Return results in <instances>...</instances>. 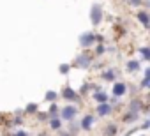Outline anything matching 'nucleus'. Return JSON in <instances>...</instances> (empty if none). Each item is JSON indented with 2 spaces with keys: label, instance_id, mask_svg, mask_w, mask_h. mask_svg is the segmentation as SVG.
<instances>
[{
  "label": "nucleus",
  "instance_id": "1",
  "mask_svg": "<svg viewBox=\"0 0 150 136\" xmlns=\"http://www.w3.org/2000/svg\"><path fill=\"white\" fill-rule=\"evenodd\" d=\"M90 20H92V23L94 25H99L101 21H103V9H101V6H92V11H90Z\"/></svg>",
  "mask_w": 150,
  "mask_h": 136
},
{
  "label": "nucleus",
  "instance_id": "2",
  "mask_svg": "<svg viewBox=\"0 0 150 136\" xmlns=\"http://www.w3.org/2000/svg\"><path fill=\"white\" fill-rule=\"evenodd\" d=\"M76 113H78L76 106H65V108H62V118H65V120H72L74 117H76Z\"/></svg>",
  "mask_w": 150,
  "mask_h": 136
},
{
  "label": "nucleus",
  "instance_id": "3",
  "mask_svg": "<svg viewBox=\"0 0 150 136\" xmlns=\"http://www.w3.org/2000/svg\"><path fill=\"white\" fill-rule=\"evenodd\" d=\"M94 41H96V34H90V32H87V34L80 35V44H81L83 48H88V46H92V44H94Z\"/></svg>",
  "mask_w": 150,
  "mask_h": 136
},
{
  "label": "nucleus",
  "instance_id": "4",
  "mask_svg": "<svg viewBox=\"0 0 150 136\" xmlns=\"http://www.w3.org/2000/svg\"><path fill=\"white\" fill-rule=\"evenodd\" d=\"M90 62H92V57H90L88 53H81V55L76 58V65H78V67H88Z\"/></svg>",
  "mask_w": 150,
  "mask_h": 136
},
{
  "label": "nucleus",
  "instance_id": "5",
  "mask_svg": "<svg viewBox=\"0 0 150 136\" xmlns=\"http://www.w3.org/2000/svg\"><path fill=\"white\" fill-rule=\"evenodd\" d=\"M62 96H64V99H69V101H78V94L74 92L71 87H65L64 92H62Z\"/></svg>",
  "mask_w": 150,
  "mask_h": 136
},
{
  "label": "nucleus",
  "instance_id": "6",
  "mask_svg": "<svg viewBox=\"0 0 150 136\" xmlns=\"http://www.w3.org/2000/svg\"><path fill=\"white\" fill-rule=\"evenodd\" d=\"M97 113H99L101 117H106V115L111 113V106H110L108 103H101V104L97 106Z\"/></svg>",
  "mask_w": 150,
  "mask_h": 136
},
{
  "label": "nucleus",
  "instance_id": "7",
  "mask_svg": "<svg viewBox=\"0 0 150 136\" xmlns=\"http://www.w3.org/2000/svg\"><path fill=\"white\" fill-rule=\"evenodd\" d=\"M125 92H127L125 83H120V81H118V83H115V85H113V94H115V96H124Z\"/></svg>",
  "mask_w": 150,
  "mask_h": 136
},
{
  "label": "nucleus",
  "instance_id": "8",
  "mask_svg": "<svg viewBox=\"0 0 150 136\" xmlns=\"http://www.w3.org/2000/svg\"><path fill=\"white\" fill-rule=\"evenodd\" d=\"M94 120H96V118H94L92 115H87V117L83 118V122H81V127H83V129H90V125L94 124Z\"/></svg>",
  "mask_w": 150,
  "mask_h": 136
},
{
  "label": "nucleus",
  "instance_id": "9",
  "mask_svg": "<svg viewBox=\"0 0 150 136\" xmlns=\"http://www.w3.org/2000/svg\"><path fill=\"white\" fill-rule=\"evenodd\" d=\"M94 99H96L97 103H106V101H108V94H104V92H97V94H94Z\"/></svg>",
  "mask_w": 150,
  "mask_h": 136
},
{
  "label": "nucleus",
  "instance_id": "10",
  "mask_svg": "<svg viewBox=\"0 0 150 136\" xmlns=\"http://www.w3.org/2000/svg\"><path fill=\"white\" fill-rule=\"evenodd\" d=\"M138 20L145 25V27H148V14L145 13V11H141V13H138Z\"/></svg>",
  "mask_w": 150,
  "mask_h": 136
},
{
  "label": "nucleus",
  "instance_id": "11",
  "mask_svg": "<svg viewBox=\"0 0 150 136\" xmlns=\"http://www.w3.org/2000/svg\"><path fill=\"white\" fill-rule=\"evenodd\" d=\"M136 120H138V113H132V111H131L129 115H125V117H124V122H127V124L136 122Z\"/></svg>",
  "mask_w": 150,
  "mask_h": 136
},
{
  "label": "nucleus",
  "instance_id": "12",
  "mask_svg": "<svg viewBox=\"0 0 150 136\" xmlns=\"http://www.w3.org/2000/svg\"><path fill=\"white\" fill-rule=\"evenodd\" d=\"M60 125H62V122H60L58 118H51V120H50V127H51V129H60Z\"/></svg>",
  "mask_w": 150,
  "mask_h": 136
},
{
  "label": "nucleus",
  "instance_id": "13",
  "mask_svg": "<svg viewBox=\"0 0 150 136\" xmlns=\"http://www.w3.org/2000/svg\"><path fill=\"white\" fill-rule=\"evenodd\" d=\"M127 69H129V71H138V69H139V64L134 62V60H131V62L127 64Z\"/></svg>",
  "mask_w": 150,
  "mask_h": 136
},
{
  "label": "nucleus",
  "instance_id": "14",
  "mask_svg": "<svg viewBox=\"0 0 150 136\" xmlns=\"http://www.w3.org/2000/svg\"><path fill=\"white\" fill-rule=\"evenodd\" d=\"M103 78H104L106 81H113V80H115V73H113V71H106V73L103 74Z\"/></svg>",
  "mask_w": 150,
  "mask_h": 136
},
{
  "label": "nucleus",
  "instance_id": "15",
  "mask_svg": "<svg viewBox=\"0 0 150 136\" xmlns=\"http://www.w3.org/2000/svg\"><path fill=\"white\" fill-rule=\"evenodd\" d=\"M115 132H117V127H115V125L106 127V134H108V136H115Z\"/></svg>",
  "mask_w": 150,
  "mask_h": 136
},
{
  "label": "nucleus",
  "instance_id": "16",
  "mask_svg": "<svg viewBox=\"0 0 150 136\" xmlns=\"http://www.w3.org/2000/svg\"><path fill=\"white\" fill-rule=\"evenodd\" d=\"M141 55L143 58H148V48H141Z\"/></svg>",
  "mask_w": 150,
  "mask_h": 136
},
{
  "label": "nucleus",
  "instance_id": "17",
  "mask_svg": "<svg viewBox=\"0 0 150 136\" xmlns=\"http://www.w3.org/2000/svg\"><path fill=\"white\" fill-rule=\"evenodd\" d=\"M96 53H97V55L104 53V46H97V48H96Z\"/></svg>",
  "mask_w": 150,
  "mask_h": 136
},
{
  "label": "nucleus",
  "instance_id": "18",
  "mask_svg": "<svg viewBox=\"0 0 150 136\" xmlns=\"http://www.w3.org/2000/svg\"><path fill=\"white\" fill-rule=\"evenodd\" d=\"M55 97H57L55 92H48V94H46V99H55Z\"/></svg>",
  "mask_w": 150,
  "mask_h": 136
},
{
  "label": "nucleus",
  "instance_id": "19",
  "mask_svg": "<svg viewBox=\"0 0 150 136\" xmlns=\"http://www.w3.org/2000/svg\"><path fill=\"white\" fill-rule=\"evenodd\" d=\"M27 111H30V113H34V111H35V104H28V108H27Z\"/></svg>",
  "mask_w": 150,
  "mask_h": 136
},
{
  "label": "nucleus",
  "instance_id": "20",
  "mask_svg": "<svg viewBox=\"0 0 150 136\" xmlns=\"http://www.w3.org/2000/svg\"><path fill=\"white\" fill-rule=\"evenodd\" d=\"M67 71H69L67 65H60V73H67Z\"/></svg>",
  "mask_w": 150,
  "mask_h": 136
},
{
  "label": "nucleus",
  "instance_id": "21",
  "mask_svg": "<svg viewBox=\"0 0 150 136\" xmlns=\"http://www.w3.org/2000/svg\"><path fill=\"white\" fill-rule=\"evenodd\" d=\"M50 113H57V104H51V108H50Z\"/></svg>",
  "mask_w": 150,
  "mask_h": 136
},
{
  "label": "nucleus",
  "instance_id": "22",
  "mask_svg": "<svg viewBox=\"0 0 150 136\" xmlns=\"http://www.w3.org/2000/svg\"><path fill=\"white\" fill-rule=\"evenodd\" d=\"M14 136H28V134H27V132H25V131H18V132H16V134H14Z\"/></svg>",
  "mask_w": 150,
  "mask_h": 136
},
{
  "label": "nucleus",
  "instance_id": "23",
  "mask_svg": "<svg viewBox=\"0 0 150 136\" xmlns=\"http://www.w3.org/2000/svg\"><path fill=\"white\" fill-rule=\"evenodd\" d=\"M131 2H132V4H136V6H138V4H139V2H141V0H131Z\"/></svg>",
  "mask_w": 150,
  "mask_h": 136
},
{
  "label": "nucleus",
  "instance_id": "24",
  "mask_svg": "<svg viewBox=\"0 0 150 136\" xmlns=\"http://www.w3.org/2000/svg\"><path fill=\"white\" fill-rule=\"evenodd\" d=\"M60 136H72V134H71V132H62Z\"/></svg>",
  "mask_w": 150,
  "mask_h": 136
}]
</instances>
